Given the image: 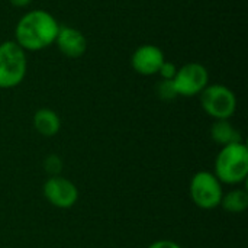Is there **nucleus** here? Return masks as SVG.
Returning <instances> with one entry per match:
<instances>
[{
	"mask_svg": "<svg viewBox=\"0 0 248 248\" xmlns=\"http://www.w3.org/2000/svg\"><path fill=\"white\" fill-rule=\"evenodd\" d=\"M60 23L44 9L25 13L15 26V42L23 51H41L55 42Z\"/></svg>",
	"mask_w": 248,
	"mask_h": 248,
	"instance_id": "nucleus-1",
	"label": "nucleus"
},
{
	"mask_svg": "<svg viewBox=\"0 0 248 248\" xmlns=\"http://www.w3.org/2000/svg\"><path fill=\"white\" fill-rule=\"evenodd\" d=\"M214 174L222 185H240L248 176V148L244 142L221 147Z\"/></svg>",
	"mask_w": 248,
	"mask_h": 248,
	"instance_id": "nucleus-2",
	"label": "nucleus"
},
{
	"mask_svg": "<svg viewBox=\"0 0 248 248\" xmlns=\"http://www.w3.org/2000/svg\"><path fill=\"white\" fill-rule=\"evenodd\" d=\"M28 71L26 51L15 41L0 44V89H13L19 86Z\"/></svg>",
	"mask_w": 248,
	"mask_h": 248,
	"instance_id": "nucleus-3",
	"label": "nucleus"
},
{
	"mask_svg": "<svg viewBox=\"0 0 248 248\" xmlns=\"http://www.w3.org/2000/svg\"><path fill=\"white\" fill-rule=\"evenodd\" d=\"M189 192L193 203L205 211L218 208L224 196L222 183L212 171H206V170L193 174L190 180Z\"/></svg>",
	"mask_w": 248,
	"mask_h": 248,
	"instance_id": "nucleus-4",
	"label": "nucleus"
},
{
	"mask_svg": "<svg viewBox=\"0 0 248 248\" xmlns=\"http://www.w3.org/2000/svg\"><path fill=\"white\" fill-rule=\"evenodd\" d=\"M199 96L202 109L215 121L230 119L237 110V96L224 84H208Z\"/></svg>",
	"mask_w": 248,
	"mask_h": 248,
	"instance_id": "nucleus-5",
	"label": "nucleus"
},
{
	"mask_svg": "<svg viewBox=\"0 0 248 248\" xmlns=\"http://www.w3.org/2000/svg\"><path fill=\"white\" fill-rule=\"evenodd\" d=\"M209 83V73L205 65L199 62H187L177 68L173 84L177 96L192 97L202 93Z\"/></svg>",
	"mask_w": 248,
	"mask_h": 248,
	"instance_id": "nucleus-6",
	"label": "nucleus"
},
{
	"mask_svg": "<svg viewBox=\"0 0 248 248\" xmlns=\"http://www.w3.org/2000/svg\"><path fill=\"white\" fill-rule=\"evenodd\" d=\"M44 196L45 199L55 208L60 209H70L73 208L77 201H78V189L77 186L60 176H51L46 179V182L44 183Z\"/></svg>",
	"mask_w": 248,
	"mask_h": 248,
	"instance_id": "nucleus-7",
	"label": "nucleus"
},
{
	"mask_svg": "<svg viewBox=\"0 0 248 248\" xmlns=\"http://www.w3.org/2000/svg\"><path fill=\"white\" fill-rule=\"evenodd\" d=\"M164 61H166L164 52L157 45L153 44L140 45L131 57L132 68L141 76L158 74V70Z\"/></svg>",
	"mask_w": 248,
	"mask_h": 248,
	"instance_id": "nucleus-8",
	"label": "nucleus"
},
{
	"mask_svg": "<svg viewBox=\"0 0 248 248\" xmlns=\"http://www.w3.org/2000/svg\"><path fill=\"white\" fill-rule=\"evenodd\" d=\"M54 44L67 58H80L87 49V39L83 32L71 26H60Z\"/></svg>",
	"mask_w": 248,
	"mask_h": 248,
	"instance_id": "nucleus-9",
	"label": "nucleus"
},
{
	"mask_svg": "<svg viewBox=\"0 0 248 248\" xmlns=\"http://www.w3.org/2000/svg\"><path fill=\"white\" fill-rule=\"evenodd\" d=\"M33 128L42 137H54L61 129V119L52 109L42 108L33 115Z\"/></svg>",
	"mask_w": 248,
	"mask_h": 248,
	"instance_id": "nucleus-10",
	"label": "nucleus"
},
{
	"mask_svg": "<svg viewBox=\"0 0 248 248\" xmlns=\"http://www.w3.org/2000/svg\"><path fill=\"white\" fill-rule=\"evenodd\" d=\"M211 138L214 140V142H217L221 147L243 142L241 132L228 119H219V121H215L212 124Z\"/></svg>",
	"mask_w": 248,
	"mask_h": 248,
	"instance_id": "nucleus-11",
	"label": "nucleus"
},
{
	"mask_svg": "<svg viewBox=\"0 0 248 248\" xmlns=\"http://www.w3.org/2000/svg\"><path fill=\"white\" fill-rule=\"evenodd\" d=\"M219 206L230 214H243L248 208V192L246 189H232L224 193Z\"/></svg>",
	"mask_w": 248,
	"mask_h": 248,
	"instance_id": "nucleus-12",
	"label": "nucleus"
},
{
	"mask_svg": "<svg viewBox=\"0 0 248 248\" xmlns=\"http://www.w3.org/2000/svg\"><path fill=\"white\" fill-rule=\"evenodd\" d=\"M157 94L161 100H173L177 97V93H176V89H174V84H173V80H161L158 84H157Z\"/></svg>",
	"mask_w": 248,
	"mask_h": 248,
	"instance_id": "nucleus-13",
	"label": "nucleus"
},
{
	"mask_svg": "<svg viewBox=\"0 0 248 248\" xmlns=\"http://www.w3.org/2000/svg\"><path fill=\"white\" fill-rule=\"evenodd\" d=\"M44 170L46 171V174L49 177L51 176H60V173L62 170V160L57 154L48 155L44 161Z\"/></svg>",
	"mask_w": 248,
	"mask_h": 248,
	"instance_id": "nucleus-14",
	"label": "nucleus"
},
{
	"mask_svg": "<svg viewBox=\"0 0 248 248\" xmlns=\"http://www.w3.org/2000/svg\"><path fill=\"white\" fill-rule=\"evenodd\" d=\"M176 73H177V67L171 61H164L163 65L158 70V74H160L161 80H173Z\"/></svg>",
	"mask_w": 248,
	"mask_h": 248,
	"instance_id": "nucleus-15",
	"label": "nucleus"
},
{
	"mask_svg": "<svg viewBox=\"0 0 248 248\" xmlns=\"http://www.w3.org/2000/svg\"><path fill=\"white\" fill-rule=\"evenodd\" d=\"M147 248H183L180 244H177L176 241L171 240H158L154 241L153 244H150Z\"/></svg>",
	"mask_w": 248,
	"mask_h": 248,
	"instance_id": "nucleus-16",
	"label": "nucleus"
},
{
	"mask_svg": "<svg viewBox=\"0 0 248 248\" xmlns=\"http://www.w3.org/2000/svg\"><path fill=\"white\" fill-rule=\"evenodd\" d=\"M15 7H26L28 4L32 3V0H9Z\"/></svg>",
	"mask_w": 248,
	"mask_h": 248,
	"instance_id": "nucleus-17",
	"label": "nucleus"
}]
</instances>
